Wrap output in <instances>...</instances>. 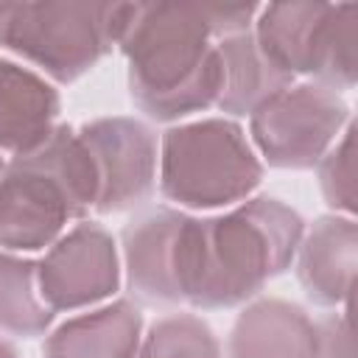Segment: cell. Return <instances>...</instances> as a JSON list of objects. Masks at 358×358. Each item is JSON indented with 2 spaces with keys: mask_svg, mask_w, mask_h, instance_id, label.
I'll return each instance as SVG.
<instances>
[{
  "mask_svg": "<svg viewBox=\"0 0 358 358\" xmlns=\"http://www.w3.org/2000/svg\"><path fill=\"white\" fill-rule=\"evenodd\" d=\"M62 98L31 67L0 59V151L22 157L36 151L59 120Z\"/></svg>",
  "mask_w": 358,
  "mask_h": 358,
  "instance_id": "4fadbf2b",
  "label": "cell"
},
{
  "mask_svg": "<svg viewBox=\"0 0 358 358\" xmlns=\"http://www.w3.org/2000/svg\"><path fill=\"white\" fill-rule=\"evenodd\" d=\"M129 6L90 0L0 3V48L22 56L53 81L73 84L117 48Z\"/></svg>",
  "mask_w": 358,
  "mask_h": 358,
  "instance_id": "5b68a950",
  "label": "cell"
},
{
  "mask_svg": "<svg viewBox=\"0 0 358 358\" xmlns=\"http://www.w3.org/2000/svg\"><path fill=\"white\" fill-rule=\"evenodd\" d=\"M316 324H319L322 358H352V333L344 313H333Z\"/></svg>",
  "mask_w": 358,
  "mask_h": 358,
  "instance_id": "d6986e66",
  "label": "cell"
},
{
  "mask_svg": "<svg viewBox=\"0 0 358 358\" xmlns=\"http://www.w3.org/2000/svg\"><path fill=\"white\" fill-rule=\"evenodd\" d=\"M207 3H131L120 34L131 103L157 123L215 106L221 59Z\"/></svg>",
  "mask_w": 358,
  "mask_h": 358,
  "instance_id": "7a4b0ae2",
  "label": "cell"
},
{
  "mask_svg": "<svg viewBox=\"0 0 358 358\" xmlns=\"http://www.w3.org/2000/svg\"><path fill=\"white\" fill-rule=\"evenodd\" d=\"M305 221L274 196L235 204L224 215H187L182 235V305L224 310L255 299L296 257Z\"/></svg>",
  "mask_w": 358,
  "mask_h": 358,
  "instance_id": "6da1fadb",
  "label": "cell"
},
{
  "mask_svg": "<svg viewBox=\"0 0 358 358\" xmlns=\"http://www.w3.org/2000/svg\"><path fill=\"white\" fill-rule=\"evenodd\" d=\"M358 255V227L347 215H322L302 235L296 249V280L319 308H338L350 299Z\"/></svg>",
  "mask_w": 358,
  "mask_h": 358,
  "instance_id": "8fae6325",
  "label": "cell"
},
{
  "mask_svg": "<svg viewBox=\"0 0 358 358\" xmlns=\"http://www.w3.org/2000/svg\"><path fill=\"white\" fill-rule=\"evenodd\" d=\"M98 179L73 126L31 154L11 157L0 176V249L36 252L56 243L70 221L95 210Z\"/></svg>",
  "mask_w": 358,
  "mask_h": 358,
  "instance_id": "3957f363",
  "label": "cell"
},
{
  "mask_svg": "<svg viewBox=\"0 0 358 358\" xmlns=\"http://www.w3.org/2000/svg\"><path fill=\"white\" fill-rule=\"evenodd\" d=\"M319 187L336 215H355V123L350 120L341 137L319 159Z\"/></svg>",
  "mask_w": 358,
  "mask_h": 358,
  "instance_id": "ac0fdd59",
  "label": "cell"
},
{
  "mask_svg": "<svg viewBox=\"0 0 358 358\" xmlns=\"http://www.w3.org/2000/svg\"><path fill=\"white\" fill-rule=\"evenodd\" d=\"M143 341V313L134 302L78 313L48 333L42 358H137Z\"/></svg>",
  "mask_w": 358,
  "mask_h": 358,
  "instance_id": "5bb4252c",
  "label": "cell"
},
{
  "mask_svg": "<svg viewBox=\"0 0 358 358\" xmlns=\"http://www.w3.org/2000/svg\"><path fill=\"white\" fill-rule=\"evenodd\" d=\"M0 358H20V352H17L6 338H0Z\"/></svg>",
  "mask_w": 358,
  "mask_h": 358,
  "instance_id": "ffe728a7",
  "label": "cell"
},
{
  "mask_svg": "<svg viewBox=\"0 0 358 358\" xmlns=\"http://www.w3.org/2000/svg\"><path fill=\"white\" fill-rule=\"evenodd\" d=\"M3 171H6V159L0 157V176H3Z\"/></svg>",
  "mask_w": 358,
  "mask_h": 358,
  "instance_id": "44dd1931",
  "label": "cell"
},
{
  "mask_svg": "<svg viewBox=\"0 0 358 358\" xmlns=\"http://www.w3.org/2000/svg\"><path fill=\"white\" fill-rule=\"evenodd\" d=\"M53 310L36 282V263L0 249V330L22 338L48 333Z\"/></svg>",
  "mask_w": 358,
  "mask_h": 358,
  "instance_id": "2e32d148",
  "label": "cell"
},
{
  "mask_svg": "<svg viewBox=\"0 0 358 358\" xmlns=\"http://www.w3.org/2000/svg\"><path fill=\"white\" fill-rule=\"evenodd\" d=\"M221 59V92L215 106L227 115H252L263 101L291 87L294 78L274 67L257 48L252 31L215 42Z\"/></svg>",
  "mask_w": 358,
  "mask_h": 358,
  "instance_id": "9a60e30c",
  "label": "cell"
},
{
  "mask_svg": "<svg viewBox=\"0 0 358 358\" xmlns=\"http://www.w3.org/2000/svg\"><path fill=\"white\" fill-rule=\"evenodd\" d=\"M159 193L176 207H235L260 187L263 162L246 131L229 117H204L159 137Z\"/></svg>",
  "mask_w": 358,
  "mask_h": 358,
  "instance_id": "277c9868",
  "label": "cell"
},
{
  "mask_svg": "<svg viewBox=\"0 0 358 358\" xmlns=\"http://www.w3.org/2000/svg\"><path fill=\"white\" fill-rule=\"evenodd\" d=\"M95 179V213H123L143 207L157 187L159 143L157 131L137 117H98L76 129Z\"/></svg>",
  "mask_w": 358,
  "mask_h": 358,
  "instance_id": "ba28073f",
  "label": "cell"
},
{
  "mask_svg": "<svg viewBox=\"0 0 358 358\" xmlns=\"http://www.w3.org/2000/svg\"><path fill=\"white\" fill-rule=\"evenodd\" d=\"M36 282L53 313L103 302L120 288V257L115 238L95 221H81L48 246L36 263Z\"/></svg>",
  "mask_w": 358,
  "mask_h": 358,
  "instance_id": "9c48e42d",
  "label": "cell"
},
{
  "mask_svg": "<svg viewBox=\"0 0 358 358\" xmlns=\"http://www.w3.org/2000/svg\"><path fill=\"white\" fill-rule=\"evenodd\" d=\"M252 36L266 59L291 78L305 76L338 95L355 87V3H268L260 6Z\"/></svg>",
  "mask_w": 358,
  "mask_h": 358,
  "instance_id": "8992f818",
  "label": "cell"
},
{
  "mask_svg": "<svg viewBox=\"0 0 358 358\" xmlns=\"http://www.w3.org/2000/svg\"><path fill=\"white\" fill-rule=\"evenodd\" d=\"M227 358H322L319 324L294 302H249L227 338Z\"/></svg>",
  "mask_w": 358,
  "mask_h": 358,
  "instance_id": "7c38bea8",
  "label": "cell"
},
{
  "mask_svg": "<svg viewBox=\"0 0 358 358\" xmlns=\"http://www.w3.org/2000/svg\"><path fill=\"white\" fill-rule=\"evenodd\" d=\"M137 358H221V344L204 319L171 313L148 327Z\"/></svg>",
  "mask_w": 358,
  "mask_h": 358,
  "instance_id": "e0dca14e",
  "label": "cell"
},
{
  "mask_svg": "<svg viewBox=\"0 0 358 358\" xmlns=\"http://www.w3.org/2000/svg\"><path fill=\"white\" fill-rule=\"evenodd\" d=\"M187 213L148 207L123 227L126 285L143 305H182V235Z\"/></svg>",
  "mask_w": 358,
  "mask_h": 358,
  "instance_id": "30bf717a",
  "label": "cell"
},
{
  "mask_svg": "<svg viewBox=\"0 0 358 358\" xmlns=\"http://www.w3.org/2000/svg\"><path fill=\"white\" fill-rule=\"evenodd\" d=\"M350 123L347 101L313 81L291 84L249 115L255 154L282 171H308L330 151Z\"/></svg>",
  "mask_w": 358,
  "mask_h": 358,
  "instance_id": "52a82bcc",
  "label": "cell"
}]
</instances>
